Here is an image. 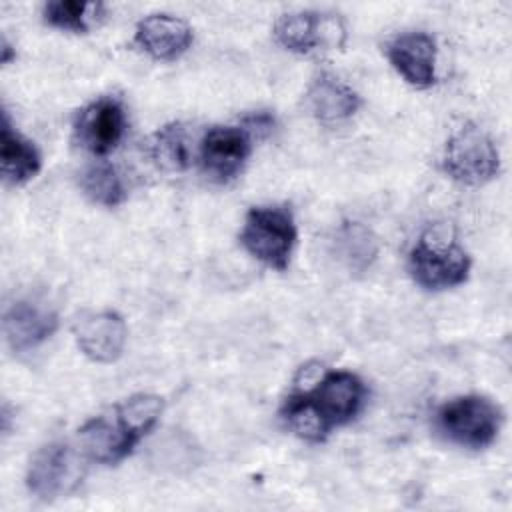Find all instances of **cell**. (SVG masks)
<instances>
[{
    "label": "cell",
    "mask_w": 512,
    "mask_h": 512,
    "mask_svg": "<svg viewBox=\"0 0 512 512\" xmlns=\"http://www.w3.org/2000/svg\"><path fill=\"white\" fill-rule=\"evenodd\" d=\"M128 328L114 310L86 312L74 322V340L80 352L98 364L116 362L126 346Z\"/></svg>",
    "instance_id": "12"
},
{
    "label": "cell",
    "mask_w": 512,
    "mask_h": 512,
    "mask_svg": "<svg viewBox=\"0 0 512 512\" xmlns=\"http://www.w3.org/2000/svg\"><path fill=\"white\" fill-rule=\"evenodd\" d=\"M298 240L294 214L288 206H254L248 210L240 244L264 266L284 272Z\"/></svg>",
    "instance_id": "3"
},
{
    "label": "cell",
    "mask_w": 512,
    "mask_h": 512,
    "mask_svg": "<svg viewBox=\"0 0 512 512\" xmlns=\"http://www.w3.org/2000/svg\"><path fill=\"white\" fill-rule=\"evenodd\" d=\"M102 6L92 2H80V0H52L44 4L42 16L46 24L58 30L84 34L90 28V18L98 14Z\"/></svg>",
    "instance_id": "20"
},
{
    "label": "cell",
    "mask_w": 512,
    "mask_h": 512,
    "mask_svg": "<svg viewBox=\"0 0 512 512\" xmlns=\"http://www.w3.org/2000/svg\"><path fill=\"white\" fill-rule=\"evenodd\" d=\"M252 154V134L244 126H212L200 140L202 170L216 182L236 178Z\"/></svg>",
    "instance_id": "10"
},
{
    "label": "cell",
    "mask_w": 512,
    "mask_h": 512,
    "mask_svg": "<svg viewBox=\"0 0 512 512\" xmlns=\"http://www.w3.org/2000/svg\"><path fill=\"white\" fill-rule=\"evenodd\" d=\"M386 58L402 80L418 90L436 82V40L426 32H404L386 44Z\"/></svg>",
    "instance_id": "13"
},
{
    "label": "cell",
    "mask_w": 512,
    "mask_h": 512,
    "mask_svg": "<svg viewBox=\"0 0 512 512\" xmlns=\"http://www.w3.org/2000/svg\"><path fill=\"white\" fill-rule=\"evenodd\" d=\"M334 246L350 272H366L378 256L376 236L360 222H344L336 232Z\"/></svg>",
    "instance_id": "17"
},
{
    "label": "cell",
    "mask_w": 512,
    "mask_h": 512,
    "mask_svg": "<svg viewBox=\"0 0 512 512\" xmlns=\"http://www.w3.org/2000/svg\"><path fill=\"white\" fill-rule=\"evenodd\" d=\"M80 188L88 200L106 208H114L126 198L124 182L116 168L108 162H96L88 166L80 176Z\"/></svg>",
    "instance_id": "19"
},
{
    "label": "cell",
    "mask_w": 512,
    "mask_h": 512,
    "mask_svg": "<svg viewBox=\"0 0 512 512\" xmlns=\"http://www.w3.org/2000/svg\"><path fill=\"white\" fill-rule=\"evenodd\" d=\"M4 336L14 352H30L58 328V312L44 300L18 298L4 310Z\"/></svg>",
    "instance_id": "11"
},
{
    "label": "cell",
    "mask_w": 512,
    "mask_h": 512,
    "mask_svg": "<svg viewBox=\"0 0 512 512\" xmlns=\"http://www.w3.org/2000/svg\"><path fill=\"white\" fill-rule=\"evenodd\" d=\"M86 456L68 442H50L36 450L28 464L26 486L40 500H54L74 492L86 470Z\"/></svg>",
    "instance_id": "7"
},
{
    "label": "cell",
    "mask_w": 512,
    "mask_h": 512,
    "mask_svg": "<svg viewBox=\"0 0 512 512\" xmlns=\"http://www.w3.org/2000/svg\"><path fill=\"white\" fill-rule=\"evenodd\" d=\"M470 254L456 242L424 232L408 252V272L412 280L430 292H440L464 284L470 276Z\"/></svg>",
    "instance_id": "5"
},
{
    "label": "cell",
    "mask_w": 512,
    "mask_h": 512,
    "mask_svg": "<svg viewBox=\"0 0 512 512\" xmlns=\"http://www.w3.org/2000/svg\"><path fill=\"white\" fill-rule=\"evenodd\" d=\"M442 170L458 184L482 186L498 176L500 154L494 140L482 128L466 124L448 138Z\"/></svg>",
    "instance_id": "6"
},
{
    "label": "cell",
    "mask_w": 512,
    "mask_h": 512,
    "mask_svg": "<svg viewBox=\"0 0 512 512\" xmlns=\"http://www.w3.org/2000/svg\"><path fill=\"white\" fill-rule=\"evenodd\" d=\"M366 394V384L354 372L328 370L312 388L292 392L280 408V418L298 438L324 442L334 428L360 414Z\"/></svg>",
    "instance_id": "1"
},
{
    "label": "cell",
    "mask_w": 512,
    "mask_h": 512,
    "mask_svg": "<svg viewBox=\"0 0 512 512\" xmlns=\"http://www.w3.org/2000/svg\"><path fill=\"white\" fill-rule=\"evenodd\" d=\"M126 132V112L112 96L98 98L84 106L74 122V138L80 148L94 156H106L122 142Z\"/></svg>",
    "instance_id": "9"
},
{
    "label": "cell",
    "mask_w": 512,
    "mask_h": 512,
    "mask_svg": "<svg viewBox=\"0 0 512 512\" xmlns=\"http://www.w3.org/2000/svg\"><path fill=\"white\" fill-rule=\"evenodd\" d=\"M434 426L450 444L482 450L498 438L502 412L490 398L466 394L444 402L434 414Z\"/></svg>",
    "instance_id": "4"
},
{
    "label": "cell",
    "mask_w": 512,
    "mask_h": 512,
    "mask_svg": "<svg viewBox=\"0 0 512 512\" xmlns=\"http://www.w3.org/2000/svg\"><path fill=\"white\" fill-rule=\"evenodd\" d=\"M192 28L172 14H150L136 24L134 44L152 60L170 62L180 58L192 44Z\"/></svg>",
    "instance_id": "14"
},
{
    "label": "cell",
    "mask_w": 512,
    "mask_h": 512,
    "mask_svg": "<svg viewBox=\"0 0 512 512\" xmlns=\"http://www.w3.org/2000/svg\"><path fill=\"white\" fill-rule=\"evenodd\" d=\"M150 158L168 172H180L190 164V146L184 124L172 122L158 128L148 142Z\"/></svg>",
    "instance_id": "18"
},
{
    "label": "cell",
    "mask_w": 512,
    "mask_h": 512,
    "mask_svg": "<svg viewBox=\"0 0 512 512\" xmlns=\"http://www.w3.org/2000/svg\"><path fill=\"white\" fill-rule=\"evenodd\" d=\"M164 400L156 394H134L78 428L76 446L86 460L118 464L156 426Z\"/></svg>",
    "instance_id": "2"
},
{
    "label": "cell",
    "mask_w": 512,
    "mask_h": 512,
    "mask_svg": "<svg viewBox=\"0 0 512 512\" xmlns=\"http://www.w3.org/2000/svg\"><path fill=\"white\" fill-rule=\"evenodd\" d=\"M12 60V46L6 38H2V64H8Z\"/></svg>",
    "instance_id": "21"
},
{
    "label": "cell",
    "mask_w": 512,
    "mask_h": 512,
    "mask_svg": "<svg viewBox=\"0 0 512 512\" xmlns=\"http://www.w3.org/2000/svg\"><path fill=\"white\" fill-rule=\"evenodd\" d=\"M306 100L312 116L326 126L350 120L362 104L358 92L330 72H320L312 80Z\"/></svg>",
    "instance_id": "15"
},
{
    "label": "cell",
    "mask_w": 512,
    "mask_h": 512,
    "mask_svg": "<svg viewBox=\"0 0 512 512\" xmlns=\"http://www.w3.org/2000/svg\"><path fill=\"white\" fill-rule=\"evenodd\" d=\"M272 34L284 50L312 54L326 46H340L344 40V26L334 14L302 10L280 16Z\"/></svg>",
    "instance_id": "8"
},
{
    "label": "cell",
    "mask_w": 512,
    "mask_h": 512,
    "mask_svg": "<svg viewBox=\"0 0 512 512\" xmlns=\"http://www.w3.org/2000/svg\"><path fill=\"white\" fill-rule=\"evenodd\" d=\"M0 164L2 178L12 186L26 184L40 172L42 166L38 148L12 126L6 110L2 112L0 128Z\"/></svg>",
    "instance_id": "16"
}]
</instances>
